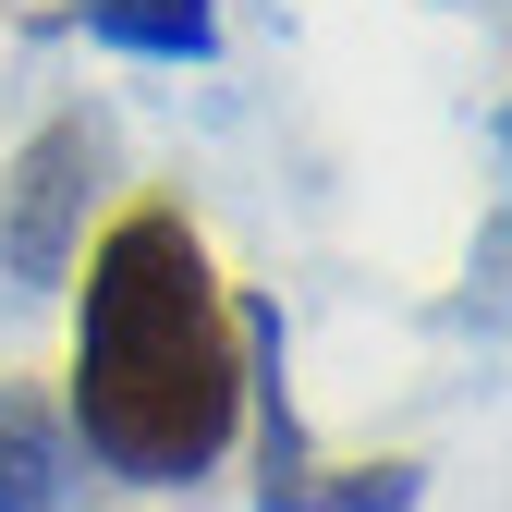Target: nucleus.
I'll list each match as a JSON object with an SVG mask.
<instances>
[{"mask_svg": "<svg viewBox=\"0 0 512 512\" xmlns=\"http://www.w3.org/2000/svg\"><path fill=\"white\" fill-rule=\"evenodd\" d=\"M110 159H122L110 110H61V122H37V135L13 147V171H0V293L37 305V293L74 281L86 220L110 196Z\"/></svg>", "mask_w": 512, "mask_h": 512, "instance_id": "obj_2", "label": "nucleus"}, {"mask_svg": "<svg viewBox=\"0 0 512 512\" xmlns=\"http://www.w3.org/2000/svg\"><path fill=\"white\" fill-rule=\"evenodd\" d=\"M86 305H74V452L122 488H196L232 427H244V317L208 232L171 196L122 208L86 256Z\"/></svg>", "mask_w": 512, "mask_h": 512, "instance_id": "obj_1", "label": "nucleus"}, {"mask_svg": "<svg viewBox=\"0 0 512 512\" xmlns=\"http://www.w3.org/2000/svg\"><path fill=\"white\" fill-rule=\"evenodd\" d=\"M86 37L122 61H220V0H86Z\"/></svg>", "mask_w": 512, "mask_h": 512, "instance_id": "obj_5", "label": "nucleus"}, {"mask_svg": "<svg viewBox=\"0 0 512 512\" xmlns=\"http://www.w3.org/2000/svg\"><path fill=\"white\" fill-rule=\"evenodd\" d=\"M61 500H74V427L61 403L0 378V512H61Z\"/></svg>", "mask_w": 512, "mask_h": 512, "instance_id": "obj_4", "label": "nucleus"}, {"mask_svg": "<svg viewBox=\"0 0 512 512\" xmlns=\"http://www.w3.org/2000/svg\"><path fill=\"white\" fill-rule=\"evenodd\" d=\"M244 317V403H256V512H415V464H330L293 415L281 378V305H232Z\"/></svg>", "mask_w": 512, "mask_h": 512, "instance_id": "obj_3", "label": "nucleus"}]
</instances>
